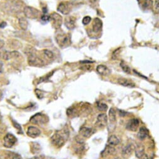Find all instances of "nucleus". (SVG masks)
I'll list each match as a JSON object with an SVG mask.
<instances>
[{
  "mask_svg": "<svg viewBox=\"0 0 159 159\" xmlns=\"http://www.w3.org/2000/svg\"><path fill=\"white\" fill-rule=\"evenodd\" d=\"M41 148L39 143L36 142H33L31 144V151L33 153H37L40 151Z\"/></svg>",
  "mask_w": 159,
  "mask_h": 159,
  "instance_id": "25",
  "label": "nucleus"
},
{
  "mask_svg": "<svg viewBox=\"0 0 159 159\" xmlns=\"http://www.w3.org/2000/svg\"><path fill=\"white\" fill-rule=\"evenodd\" d=\"M109 120L111 123H115L116 122V111L114 108H111L108 112Z\"/></svg>",
  "mask_w": 159,
  "mask_h": 159,
  "instance_id": "23",
  "label": "nucleus"
},
{
  "mask_svg": "<svg viewBox=\"0 0 159 159\" xmlns=\"http://www.w3.org/2000/svg\"><path fill=\"white\" fill-rule=\"evenodd\" d=\"M139 159H148V156L147 155V154H144L143 156H142Z\"/></svg>",
  "mask_w": 159,
  "mask_h": 159,
  "instance_id": "40",
  "label": "nucleus"
},
{
  "mask_svg": "<svg viewBox=\"0 0 159 159\" xmlns=\"http://www.w3.org/2000/svg\"><path fill=\"white\" fill-rule=\"evenodd\" d=\"M96 70L98 73L102 76H107L110 73V71L108 69V68L103 65H100L97 66Z\"/></svg>",
  "mask_w": 159,
  "mask_h": 159,
  "instance_id": "17",
  "label": "nucleus"
},
{
  "mask_svg": "<svg viewBox=\"0 0 159 159\" xmlns=\"http://www.w3.org/2000/svg\"><path fill=\"white\" fill-rule=\"evenodd\" d=\"M43 53L45 55V56L49 58V59H53V57H54V54L53 53L50 51V50H43Z\"/></svg>",
  "mask_w": 159,
  "mask_h": 159,
  "instance_id": "30",
  "label": "nucleus"
},
{
  "mask_svg": "<svg viewBox=\"0 0 159 159\" xmlns=\"http://www.w3.org/2000/svg\"><path fill=\"white\" fill-rule=\"evenodd\" d=\"M45 157L44 155H39L34 156L31 158L30 159H45Z\"/></svg>",
  "mask_w": 159,
  "mask_h": 159,
  "instance_id": "36",
  "label": "nucleus"
},
{
  "mask_svg": "<svg viewBox=\"0 0 159 159\" xmlns=\"http://www.w3.org/2000/svg\"><path fill=\"white\" fill-rule=\"evenodd\" d=\"M97 107L98 110L102 111H107L108 109V106L106 103H103V102H99L97 105Z\"/></svg>",
  "mask_w": 159,
  "mask_h": 159,
  "instance_id": "28",
  "label": "nucleus"
},
{
  "mask_svg": "<svg viewBox=\"0 0 159 159\" xmlns=\"http://www.w3.org/2000/svg\"><path fill=\"white\" fill-rule=\"evenodd\" d=\"M118 83L122 86L128 87V88H134L135 87V84L130 80L126 78H119L118 79Z\"/></svg>",
  "mask_w": 159,
  "mask_h": 159,
  "instance_id": "14",
  "label": "nucleus"
},
{
  "mask_svg": "<svg viewBox=\"0 0 159 159\" xmlns=\"http://www.w3.org/2000/svg\"><path fill=\"white\" fill-rule=\"evenodd\" d=\"M24 13L26 18L31 20L36 19L40 15V12L37 9L31 7H26L24 8Z\"/></svg>",
  "mask_w": 159,
  "mask_h": 159,
  "instance_id": "5",
  "label": "nucleus"
},
{
  "mask_svg": "<svg viewBox=\"0 0 159 159\" xmlns=\"http://www.w3.org/2000/svg\"><path fill=\"white\" fill-rule=\"evenodd\" d=\"M58 11L63 15H68L71 11L70 5L66 2H61L58 6Z\"/></svg>",
  "mask_w": 159,
  "mask_h": 159,
  "instance_id": "12",
  "label": "nucleus"
},
{
  "mask_svg": "<svg viewBox=\"0 0 159 159\" xmlns=\"http://www.w3.org/2000/svg\"><path fill=\"white\" fill-rule=\"evenodd\" d=\"M115 148L113 146L108 145L105 148V149L102 151L101 155H102V157H106L107 156L113 154L115 153Z\"/></svg>",
  "mask_w": 159,
  "mask_h": 159,
  "instance_id": "18",
  "label": "nucleus"
},
{
  "mask_svg": "<svg viewBox=\"0 0 159 159\" xmlns=\"http://www.w3.org/2000/svg\"><path fill=\"white\" fill-rule=\"evenodd\" d=\"M26 134L30 137L34 139V138H36L40 135L41 131L38 128H37L34 126H30L27 129Z\"/></svg>",
  "mask_w": 159,
  "mask_h": 159,
  "instance_id": "10",
  "label": "nucleus"
},
{
  "mask_svg": "<svg viewBox=\"0 0 159 159\" xmlns=\"http://www.w3.org/2000/svg\"><path fill=\"white\" fill-rule=\"evenodd\" d=\"M95 132V130L92 128L82 127L79 130V134L84 138H90L94 133Z\"/></svg>",
  "mask_w": 159,
  "mask_h": 159,
  "instance_id": "9",
  "label": "nucleus"
},
{
  "mask_svg": "<svg viewBox=\"0 0 159 159\" xmlns=\"http://www.w3.org/2000/svg\"><path fill=\"white\" fill-rule=\"evenodd\" d=\"M91 20H92L91 17L88 16H85V17L84 18L83 21H82V23H83V24H84V25H89V24L90 23Z\"/></svg>",
  "mask_w": 159,
  "mask_h": 159,
  "instance_id": "34",
  "label": "nucleus"
},
{
  "mask_svg": "<svg viewBox=\"0 0 159 159\" xmlns=\"http://www.w3.org/2000/svg\"><path fill=\"white\" fill-rule=\"evenodd\" d=\"M28 62L29 65L35 67H42L45 65L44 61L36 56L35 54H30L28 58Z\"/></svg>",
  "mask_w": 159,
  "mask_h": 159,
  "instance_id": "4",
  "label": "nucleus"
},
{
  "mask_svg": "<svg viewBox=\"0 0 159 159\" xmlns=\"http://www.w3.org/2000/svg\"><path fill=\"white\" fill-rule=\"evenodd\" d=\"M35 93L36 95V97L39 99H42L44 97V92L41 90L36 89L35 90Z\"/></svg>",
  "mask_w": 159,
  "mask_h": 159,
  "instance_id": "31",
  "label": "nucleus"
},
{
  "mask_svg": "<svg viewBox=\"0 0 159 159\" xmlns=\"http://www.w3.org/2000/svg\"><path fill=\"white\" fill-rule=\"evenodd\" d=\"M2 97H3V94H2V93L0 92V100H2Z\"/></svg>",
  "mask_w": 159,
  "mask_h": 159,
  "instance_id": "41",
  "label": "nucleus"
},
{
  "mask_svg": "<svg viewBox=\"0 0 159 159\" xmlns=\"http://www.w3.org/2000/svg\"><path fill=\"white\" fill-rule=\"evenodd\" d=\"M91 66L90 65H85V66H82L81 68L83 69L84 70H90L91 69Z\"/></svg>",
  "mask_w": 159,
  "mask_h": 159,
  "instance_id": "37",
  "label": "nucleus"
},
{
  "mask_svg": "<svg viewBox=\"0 0 159 159\" xmlns=\"http://www.w3.org/2000/svg\"><path fill=\"white\" fill-rule=\"evenodd\" d=\"M69 137V131L67 128H63L56 131L51 137L52 143L57 148L62 147Z\"/></svg>",
  "mask_w": 159,
  "mask_h": 159,
  "instance_id": "1",
  "label": "nucleus"
},
{
  "mask_svg": "<svg viewBox=\"0 0 159 159\" xmlns=\"http://www.w3.org/2000/svg\"><path fill=\"white\" fill-rule=\"evenodd\" d=\"M0 57H1L3 60H8L11 59V52H10L5 51V52L0 53Z\"/></svg>",
  "mask_w": 159,
  "mask_h": 159,
  "instance_id": "27",
  "label": "nucleus"
},
{
  "mask_svg": "<svg viewBox=\"0 0 159 159\" xmlns=\"http://www.w3.org/2000/svg\"><path fill=\"white\" fill-rule=\"evenodd\" d=\"M30 122L36 125H44L48 122L49 118L47 115L41 113H38L32 116L30 120Z\"/></svg>",
  "mask_w": 159,
  "mask_h": 159,
  "instance_id": "3",
  "label": "nucleus"
},
{
  "mask_svg": "<svg viewBox=\"0 0 159 159\" xmlns=\"http://www.w3.org/2000/svg\"><path fill=\"white\" fill-rule=\"evenodd\" d=\"M41 20L44 22H48L50 21V15H48L47 13H43L41 17Z\"/></svg>",
  "mask_w": 159,
  "mask_h": 159,
  "instance_id": "33",
  "label": "nucleus"
},
{
  "mask_svg": "<svg viewBox=\"0 0 159 159\" xmlns=\"http://www.w3.org/2000/svg\"><path fill=\"white\" fill-rule=\"evenodd\" d=\"M108 122V118L105 113H100L98 115L97 118V122L95 125L98 128L102 129L104 128Z\"/></svg>",
  "mask_w": 159,
  "mask_h": 159,
  "instance_id": "8",
  "label": "nucleus"
},
{
  "mask_svg": "<svg viewBox=\"0 0 159 159\" xmlns=\"http://www.w3.org/2000/svg\"><path fill=\"white\" fill-rule=\"evenodd\" d=\"M154 11L156 13H159V0H155V3L153 5Z\"/></svg>",
  "mask_w": 159,
  "mask_h": 159,
  "instance_id": "32",
  "label": "nucleus"
},
{
  "mask_svg": "<svg viewBox=\"0 0 159 159\" xmlns=\"http://www.w3.org/2000/svg\"><path fill=\"white\" fill-rule=\"evenodd\" d=\"M120 66H121V68H122L123 71H124V72H125L126 73L130 74V73H131V69H130V68L126 63H125V62L122 61V62L120 63Z\"/></svg>",
  "mask_w": 159,
  "mask_h": 159,
  "instance_id": "29",
  "label": "nucleus"
},
{
  "mask_svg": "<svg viewBox=\"0 0 159 159\" xmlns=\"http://www.w3.org/2000/svg\"><path fill=\"white\" fill-rule=\"evenodd\" d=\"M119 143H120V139L115 135H111L108 139V143L109 145L114 147L118 145Z\"/></svg>",
  "mask_w": 159,
  "mask_h": 159,
  "instance_id": "21",
  "label": "nucleus"
},
{
  "mask_svg": "<svg viewBox=\"0 0 159 159\" xmlns=\"http://www.w3.org/2000/svg\"><path fill=\"white\" fill-rule=\"evenodd\" d=\"M102 26H103V23L100 19L98 18H96L95 19H94L92 28H93V31L95 33L100 32L102 29Z\"/></svg>",
  "mask_w": 159,
  "mask_h": 159,
  "instance_id": "16",
  "label": "nucleus"
},
{
  "mask_svg": "<svg viewBox=\"0 0 159 159\" xmlns=\"http://www.w3.org/2000/svg\"><path fill=\"white\" fill-rule=\"evenodd\" d=\"M65 25L68 30H73L76 25V18L72 16L66 17L65 20Z\"/></svg>",
  "mask_w": 159,
  "mask_h": 159,
  "instance_id": "13",
  "label": "nucleus"
},
{
  "mask_svg": "<svg viewBox=\"0 0 159 159\" xmlns=\"http://www.w3.org/2000/svg\"><path fill=\"white\" fill-rule=\"evenodd\" d=\"M18 23H19V25H20V28L23 30L25 31L27 30V28L28 27V22L26 19H25L24 18H21L19 19Z\"/></svg>",
  "mask_w": 159,
  "mask_h": 159,
  "instance_id": "24",
  "label": "nucleus"
},
{
  "mask_svg": "<svg viewBox=\"0 0 159 159\" xmlns=\"http://www.w3.org/2000/svg\"><path fill=\"white\" fill-rule=\"evenodd\" d=\"M148 135V130H147V129H146L144 127H140L137 134L138 138L141 140H143L145 139H146Z\"/></svg>",
  "mask_w": 159,
  "mask_h": 159,
  "instance_id": "20",
  "label": "nucleus"
},
{
  "mask_svg": "<svg viewBox=\"0 0 159 159\" xmlns=\"http://www.w3.org/2000/svg\"><path fill=\"white\" fill-rule=\"evenodd\" d=\"M13 126H14L16 129H18V130H19V131H20V132L22 131V129H21V126H20L16 122L13 121Z\"/></svg>",
  "mask_w": 159,
  "mask_h": 159,
  "instance_id": "35",
  "label": "nucleus"
},
{
  "mask_svg": "<svg viewBox=\"0 0 159 159\" xmlns=\"http://www.w3.org/2000/svg\"><path fill=\"white\" fill-rule=\"evenodd\" d=\"M135 155L137 158H140L142 156L145 154V148L142 145H139L135 148Z\"/></svg>",
  "mask_w": 159,
  "mask_h": 159,
  "instance_id": "22",
  "label": "nucleus"
},
{
  "mask_svg": "<svg viewBox=\"0 0 159 159\" xmlns=\"http://www.w3.org/2000/svg\"><path fill=\"white\" fill-rule=\"evenodd\" d=\"M50 21L53 27L55 30H58L62 25L63 18L57 13H52L50 15Z\"/></svg>",
  "mask_w": 159,
  "mask_h": 159,
  "instance_id": "6",
  "label": "nucleus"
},
{
  "mask_svg": "<svg viewBox=\"0 0 159 159\" xmlns=\"http://www.w3.org/2000/svg\"><path fill=\"white\" fill-rule=\"evenodd\" d=\"M2 120V116H1V115H0V121Z\"/></svg>",
  "mask_w": 159,
  "mask_h": 159,
  "instance_id": "42",
  "label": "nucleus"
},
{
  "mask_svg": "<svg viewBox=\"0 0 159 159\" xmlns=\"http://www.w3.org/2000/svg\"><path fill=\"white\" fill-rule=\"evenodd\" d=\"M5 42L3 40V39H0V49H2L4 46H5Z\"/></svg>",
  "mask_w": 159,
  "mask_h": 159,
  "instance_id": "38",
  "label": "nucleus"
},
{
  "mask_svg": "<svg viewBox=\"0 0 159 159\" xmlns=\"http://www.w3.org/2000/svg\"><path fill=\"white\" fill-rule=\"evenodd\" d=\"M56 41L61 48H66L71 44V36L70 34L60 33L56 35Z\"/></svg>",
  "mask_w": 159,
  "mask_h": 159,
  "instance_id": "2",
  "label": "nucleus"
},
{
  "mask_svg": "<svg viewBox=\"0 0 159 159\" xmlns=\"http://www.w3.org/2000/svg\"><path fill=\"white\" fill-rule=\"evenodd\" d=\"M16 142L17 139L12 134H7L4 137V146L7 148L13 147Z\"/></svg>",
  "mask_w": 159,
  "mask_h": 159,
  "instance_id": "7",
  "label": "nucleus"
},
{
  "mask_svg": "<svg viewBox=\"0 0 159 159\" xmlns=\"http://www.w3.org/2000/svg\"><path fill=\"white\" fill-rule=\"evenodd\" d=\"M139 5L143 10H150L153 6L152 0H140Z\"/></svg>",
  "mask_w": 159,
  "mask_h": 159,
  "instance_id": "15",
  "label": "nucleus"
},
{
  "mask_svg": "<svg viewBox=\"0 0 159 159\" xmlns=\"http://www.w3.org/2000/svg\"><path fill=\"white\" fill-rule=\"evenodd\" d=\"M135 147L132 144H129L124 148L122 150V155L124 157H129L135 150Z\"/></svg>",
  "mask_w": 159,
  "mask_h": 159,
  "instance_id": "19",
  "label": "nucleus"
},
{
  "mask_svg": "<svg viewBox=\"0 0 159 159\" xmlns=\"http://www.w3.org/2000/svg\"><path fill=\"white\" fill-rule=\"evenodd\" d=\"M139 124H140V122L138 119L132 118L127 123V129L132 132H135L138 129Z\"/></svg>",
  "mask_w": 159,
  "mask_h": 159,
  "instance_id": "11",
  "label": "nucleus"
},
{
  "mask_svg": "<svg viewBox=\"0 0 159 159\" xmlns=\"http://www.w3.org/2000/svg\"><path fill=\"white\" fill-rule=\"evenodd\" d=\"M7 159H21V156L15 152H10L7 154Z\"/></svg>",
  "mask_w": 159,
  "mask_h": 159,
  "instance_id": "26",
  "label": "nucleus"
},
{
  "mask_svg": "<svg viewBox=\"0 0 159 159\" xmlns=\"http://www.w3.org/2000/svg\"><path fill=\"white\" fill-rule=\"evenodd\" d=\"M6 26H7V23L5 21H3L1 24H0V28H5Z\"/></svg>",
  "mask_w": 159,
  "mask_h": 159,
  "instance_id": "39",
  "label": "nucleus"
}]
</instances>
